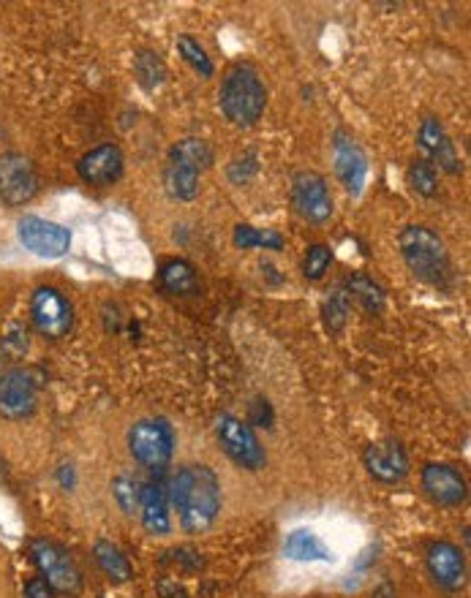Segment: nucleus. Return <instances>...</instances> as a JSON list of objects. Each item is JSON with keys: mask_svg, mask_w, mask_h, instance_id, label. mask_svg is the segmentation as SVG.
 Returning a JSON list of instances; mask_svg holds the SVG:
<instances>
[{"mask_svg": "<svg viewBox=\"0 0 471 598\" xmlns=\"http://www.w3.org/2000/svg\"><path fill=\"white\" fill-rule=\"evenodd\" d=\"M169 506L178 511L180 527L202 536L218 522L224 509L221 479L211 466H180L169 482Z\"/></svg>", "mask_w": 471, "mask_h": 598, "instance_id": "f257e3e1", "label": "nucleus"}, {"mask_svg": "<svg viewBox=\"0 0 471 598\" xmlns=\"http://www.w3.org/2000/svg\"><path fill=\"white\" fill-rule=\"evenodd\" d=\"M400 256L406 267L422 283L433 289H449L453 285V262L442 237L422 224H409L398 234Z\"/></svg>", "mask_w": 471, "mask_h": 598, "instance_id": "f03ea898", "label": "nucleus"}, {"mask_svg": "<svg viewBox=\"0 0 471 598\" xmlns=\"http://www.w3.org/2000/svg\"><path fill=\"white\" fill-rule=\"evenodd\" d=\"M224 117L238 128H254L267 110V88L259 72L249 63L229 68L218 90Z\"/></svg>", "mask_w": 471, "mask_h": 598, "instance_id": "7ed1b4c3", "label": "nucleus"}, {"mask_svg": "<svg viewBox=\"0 0 471 598\" xmlns=\"http://www.w3.org/2000/svg\"><path fill=\"white\" fill-rule=\"evenodd\" d=\"M28 558L34 569L39 571V580L47 582L52 593H74L82 590V571H79L77 560L68 555L66 547L44 536H36L28 542Z\"/></svg>", "mask_w": 471, "mask_h": 598, "instance_id": "20e7f679", "label": "nucleus"}, {"mask_svg": "<svg viewBox=\"0 0 471 598\" xmlns=\"http://www.w3.org/2000/svg\"><path fill=\"white\" fill-rule=\"evenodd\" d=\"M175 430L167 419L150 417L139 419L128 430V455L148 471H164L175 455Z\"/></svg>", "mask_w": 471, "mask_h": 598, "instance_id": "39448f33", "label": "nucleus"}, {"mask_svg": "<svg viewBox=\"0 0 471 598\" xmlns=\"http://www.w3.org/2000/svg\"><path fill=\"white\" fill-rule=\"evenodd\" d=\"M216 438L221 449L227 451L229 460L243 468V471L256 473L267 466L265 446H262L259 435L245 419L234 417V413H221L216 419Z\"/></svg>", "mask_w": 471, "mask_h": 598, "instance_id": "423d86ee", "label": "nucleus"}, {"mask_svg": "<svg viewBox=\"0 0 471 598\" xmlns=\"http://www.w3.org/2000/svg\"><path fill=\"white\" fill-rule=\"evenodd\" d=\"M30 319L36 332L47 341H63L74 330V305L63 291L52 285H39L30 294Z\"/></svg>", "mask_w": 471, "mask_h": 598, "instance_id": "0eeeda50", "label": "nucleus"}, {"mask_svg": "<svg viewBox=\"0 0 471 598\" xmlns=\"http://www.w3.org/2000/svg\"><path fill=\"white\" fill-rule=\"evenodd\" d=\"M425 569L431 574L433 585L438 590L460 593L469 582V563H466V552L458 547V544L447 542V538H438V542H431L425 549Z\"/></svg>", "mask_w": 471, "mask_h": 598, "instance_id": "6e6552de", "label": "nucleus"}, {"mask_svg": "<svg viewBox=\"0 0 471 598\" xmlns=\"http://www.w3.org/2000/svg\"><path fill=\"white\" fill-rule=\"evenodd\" d=\"M292 204L303 220L322 226L333 218V193L328 180L317 171H297L292 180Z\"/></svg>", "mask_w": 471, "mask_h": 598, "instance_id": "1a4fd4ad", "label": "nucleus"}, {"mask_svg": "<svg viewBox=\"0 0 471 598\" xmlns=\"http://www.w3.org/2000/svg\"><path fill=\"white\" fill-rule=\"evenodd\" d=\"M17 237L39 258H63L72 247V231L55 220L39 218V215H25L17 224Z\"/></svg>", "mask_w": 471, "mask_h": 598, "instance_id": "9d476101", "label": "nucleus"}, {"mask_svg": "<svg viewBox=\"0 0 471 598\" xmlns=\"http://www.w3.org/2000/svg\"><path fill=\"white\" fill-rule=\"evenodd\" d=\"M39 406V384L34 373L23 368H12L0 381V417L9 422H23L34 417Z\"/></svg>", "mask_w": 471, "mask_h": 598, "instance_id": "9b49d317", "label": "nucleus"}, {"mask_svg": "<svg viewBox=\"0 0 471 598\" xmlns=\"http://www.w3.org/2000/svg\"><path fill=\"white\" fill-rule=\"evenodd\" d=\"M39 193V175L23 153H0V199L9 207H23Z\"/></svg>", "mask_w": 471, "mask_h": 598, "instance_id": "f8f14e48", "label": "nucleus"}, {"mask_svg": "<svg viewBox=\"0 0 471 598\" xmlns=\"http://www.w3.org/2000/svg\"><path fill=\"white\" fill-rule=\"evenodd\" d=\"M422 489L442 509H458L469 500V482L449 462H425L420 471Z\"/></svg>", "mask_w": 471, "mask_h": 598, "instance_id": "ddd939ff", "label": "nucleus"}, {"mask_svg": "<svg viewBox=\"0 0 471 598\" xmlns=\"http://www.w3.org/2000/svg\"><path fill=\"white\" fill-rule=\"evenodd\" d=\"M362 466H366L368 476L379 484H400L409 476V455L400 446V441L382 438L373 441L366 451H362Z\"/></svg>", "mask_w": 471, "mask_h": 598, "instance_id": "4468645a", "label": "nucleus"}, {"mask_svg": "<svg viewBox=\"0 0 471 598\" xmlns=\"http://www.w3.org/2000/svg\"><path fill=\"white\" fill-rule=\"evenodd\" d=\"M333 161H335V175H339L341 186H344L352 196H360L368 180V155L366 150L357 144V139L352 137V133L346 131L335 133Z\"/></svg>", "mask_w": 471, "mask_h": 598, "instance_id": "2eb2a0df", "label": "nucleus"}, {"mask_svg": "<svg viewBox=\"0 0 471 598\" xmlns=\"http://www.w3.org/2000/svg\"><path fill=\"white\" fill-rule=\"evenodd\" d=\"M123 166H126V161H123V150L117 144H99L79 158L77 171L88 186L106 188L120 180Z\"/></svg>", "mask_w": 471, "mask_h": 598, "instance_id": "dca6fc26", "label": "nucleus"}, {"mask_svg": "<svg viewBox=\"0 0 471 598\" xmlns=\"http://www.w3.org/2000/svg\"><path fill=\"white\" fill-rule=\"evenodd\" d=\"M417 144L422 148V153L428 155L425 161H431L433 166H438L447 175H458L463 166H460V155L455 150V142L449 139V133L444 131L442 123L436 117H425L417 133Z\"/></svg>", "mask_w": 471, "mask_h": 598, "instance_id": "f3484780", "label": "nucleus"}, {"mask_svg": "<svg viewBox=\"0 0 471 598\" xmlns=\"http://www.w3.org/2000/svg\"><path fill=\"white\" fill-rule=\"evenodd\" d=\"M173 506H169L167 487L162 482L142 484V500H139V520L150 536H169L173 533Z\"/></svg>", "mask_w": 471, "mask_h": 598, "instance_id": "a211bd4d", "label": "nucleus"}, {"mask_svg": "<svg viewBox=\"0 0 471 598\" xmlns=\"http://www.w3.org/2000/svg\"><path fill=\"white\" fill-rule=\"evenodd\" d=\"M283 558L294 560V563H330L333 552L310 527H297L283 542Z\"/></svg>", "mask_w": 471, "mask_h": 598, "instance_id": "6ab92c4d", "label": "nucleus"}, {"mask_svg": "<svg viewBox=\"0 0 471 598\" xmlns=\"http://www.w3.org/2000/svg\"><path fill=\"white\" fill-rule=\"evenodd\" d=\"M158 283L175 296H194L200 291V275H196L194 264L186 258H167L158 267Z\"/></svg>", "mask_w": 471, "mask_h": 598, "instance_id": "aec40b11", "label": "nucleus"}, {"mask_svg": "<svg viewBox=\"0 0 471 598\" xmlns=\"http://www.w3.org/2000/svg\"><path fill=\"white\" fill-rule=\"evenodd\" d=\"M93 558L96 565L101 569V574H104L112 585H126V582L133 580L131 560H128V555L123 552L115 542L99 538V542L93 544Z\"/></svg>", "mask_w": 471, "mask_h": 598, "instance_id": "412c9836", "label": "nucleus"}, {"mask_svg": "<svg viewBox=\"0 0 471 598\" xmlns=\"http://www.w3.org/2000/svg\"><path fill=\"white\" fill-rule=\"evenodd\" d=\"M169 164L186 166V169L202 175V171H207L216 164V153H213L211 142H205V139L200 137H189L173 144V150H169Z\"/></svg>", "mask_w": 471, "mask_h": 598, "instance_id": "4be33fe9", "label": "nucleus"}, {"mask_svg": "<svg viewBox=\"0 0 471 598\" xmlns=\"http://www.w3.org/2000/svg\"><path fill=\"white\" fill-rule=\"evenodd\" d=\"M344 289L346 294H349V300H355V303L371 316H379L384 310V305H387V294H384V289L366 272L349 275Z\"/></svg>", "mask_w": 471, "mask_h": 598, "instance_id": "5701e85b", "label": "nucleus"}, {"mask_svg": "<svg viewBox=\"0 0 471 598\" xmlns=\"http://www.w3.org/2000/svg\"><path fill=\"white\" fill-rule=\"evenodd\" d=\"M133 74H137V82L148 93H153V90H158L167 82V66H164L162 58L150 50L137 52V58H133Z\"/></svg>", "mask_w": 471, "mask_h": 598, "instance_id": "b1692460", "label": "nucleus"}, {"mask_svg": "<svg viewBox=\"0 0 471 598\" xmlns=\"http://www.w3.org/2000/svg\"><path fill=\"white\" fill-rule=\"evenodd\" d=\"M164 186H167L169 196L178 199V202H191V199L200 196V175L186 166L169 164L164 171Z\"/></svg>", "mask_w": 471, "mask_h": 598, "instance_id": "393cba45", "label": "nucleus"}, {"mask_svg": "<svg viewBox=\"0 0 471 598\" xmlns=\"http://www.w3.org/2000/svg\"><path fill=\"white\" fill-rule=\"evenodd\" d=\"M283 242L287 240L276 229H256V226L249 224H240L234 229V245L243 247V251H254V247H259V251H281Z\"/></svg>", "mask_w": 471, "mask_h": 598, "instance_id": "a878e982", "label": "nucleus"}, {"mask_svg": "<svg viewBox=\"0 0 471 598\" xmlns=\"http://www.w3.org/2000/svg\"><path fill=\"white\" fill-rule=\"evenodd\" d=\"M349 310H352L349 294H346L344 285H335V289L330 291L328 300H324V305H322L324 327H328L330 335H339V332L344 330L346 319H349Z\"/></svg>", "mask_w": 471, "mask_h": 598, "instance_id": "bb28decb", "label": "nucleus"}, {"mask_svg": "<svg viewBox=\"0 0 471 598\" xmlns=\"http://www.w3.org/2000/svg\"><path fill=\"white\" fill-rule=\"evenodd\" d=\"M112 498H115L117 509L126 517L139 514V500H142V482L133 479L131 473H120L112 479Z\"/></svg>", "mask_w": 471, "mask_h": 598, "instance_id": "cd10ccee", "label": "nucleus"}, {"mask_svg": "<svg viewBox=\"0 0 471 598\" xmlns=\"http://www.w3.org/2000/svg\"><path fill=\"white\" fill-rule=\"evenodd\" d=\"M406 177H409V186H411V191L417 193V196H425V199L436 196L438 175H436V166H433L431 161L415 158L409 164V171H406Z\"/></svg>", "mask_w": 471, "mask_h": 598, "instance_id": "c85d7f7f", "label": "nucleus"}, {"mask_svg": "<svg viewBox=\"0 0 471 598\" xmlns=\"http://www.w3.org/2000/svg\"><path fill=\"white\" fill-rule=\"evenodd\" d=\"M178 52H180V58H183V61L189 63L196 74H200V77L207 79L216 74V66H213V61H211V55L205 52V47H202L196 39H191V36H180Z\"/></svg>", "mask_w": 471, "mask_h": 598, "instance_id": "c756f323", "label": "nucleus"}, {"mask_svg": "<svg viewBox=\"0 0 471 598\" xmlns=\"http://www.w3.org/2000/svg\"><path fill=\"white\" fill-rule=\"evenodd\" d=\"M330 264H333V251H330V245H322V242H317V245H310L308 253H305V262H303V275L308 280H322L324 275H328Z\"/></svg>", "mask_w": 471, "mask_h": 598, "instance_id": "7c9ffc66", "label": "nucleus"}, {"mask_svg": "<svg viewBox=\"0 0 471 598\" xmlns=\"http://www.w3.org/2000/svg\"><path fill=\"white\" fill-rule=\"evenodd\" d=\"M0 348H3V357L12 359V362H20V359L25 357V354L30 352V332L25 325H12L7 330V335H3V343H0Z\"/></svg>", "mask_w": 471, "mask_h": 598, "instance_id": "2f4dec72", "label": "nucleus"}, {"mask_svg": "<svg viewBox=\"0 0 471 598\" xmlns=\"http://www.w3.org/2000/svg\"><path fill=\"white\" fill-rule=\"evenodd\" d=\"M245 422L251 424V428H272V408L270 403L265 400V397H256L254 403H251V417L245 419Z\"/></svg>", "mask_w": 471, "mask_h": 598, "instance_id": "473e14b6", "label": "nucleus"}, {"mask_svg": "<svg viewBox=\"0 0 471 598\" xmlns=\"http://www.w3.org/2000/svg\"><path fill=\"white\" fill-rule=\"evenodd\" d=\"M23 598H55V593L47 587V582H41L39 576H30L23 587Z\"/></svg>", "mask_w": 471, "mask_h": 598, "instance_id": "72a5a7b5", "label": "nucleus"}, {"mask_svg": "<svg viewBox=\"0 0 471 598\" xmlns=\"http://www.w3.org/2000/svg\"><path fill=\"white\" fill-rule=\"evenodd\" d=\"M58 479H61L63 489H74V482H77V479H74V466H66V462H63V466L58 468Z\"/></svg>", "mask_w": 471, "mask_h": 598, "instance_id": "f704fd0d", "label": "nucleus"}, {"mask_svg": "<svg viewBox=\"0 0 471 598\" xmlns=\"http://www.w3.org/2000/svg\"><path fill=\"white\" fill-rule=\"evenodd\" d=\"M371 598H398V590L393 587V582H382V585L373 590Z\"/></svg>", "mask_w": 471, "mask_h": 598, "instance_id": "c9c22d12", "label": "nucleus"}, {"mask_svg": "<svg viewBox=\"0 0 471 598\" xmlns=\"http://www.w3.org/2000/svg\"><path fill=\"white\" fill-rule=\"evenodd\" d=\"M3 373H7V368H3V357H0V381H3Z\"/></svg>", "mask_w": 471, "mask_h": 598, "instance_id": "e433bc0d", "label": "nucleus"}]
</instances>
